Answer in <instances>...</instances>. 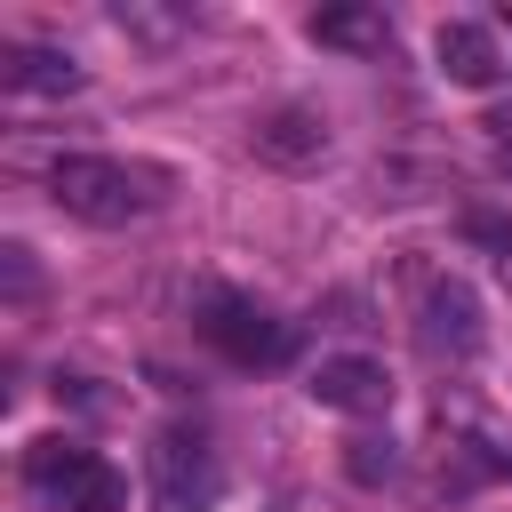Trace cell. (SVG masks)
Here are the masks:
<instances>
[{"label":"cell","mask_w":512,"mask_h":512,"mask_svg":"<svg viewBox=\"0 0 512 512\" xmlns=\"http://www.w3.org/2000/svg\"><path fill=\"white\" fill-rule=\"evenodd\" d=\"M200 336H208L232 368H272V360H288V320H272V312H264L256 296H240V288H208Z\"/></svg>","instance_id":"obj_3"},{"label":"cell","mask_w":512,"mask_h":512,"mask_svg":"<svg viewBox=\"0 0 512 512\" xmlns=\"http://www.w3.org/2000/svg\"><path fill=\"white\" fill-rule=\"evenodd\" d=\"M24 480H32V496L48 504V512H120L128 504V480L96 456V448H80V440H32L24 448Z\"/></svg>","instance_id":"obj_2"},{"label":"cell","mask_w":512,"mask_h":512,"mask_svg":"<svg viewBox=\"0 0 512 512\" xmlns=\"http://www.w3.org/2000/svg\"><path fill=\"white\" fill-rule=\"evenodd\" d=\"M0 264H8V296L24 304V296L40 288V272H32V248H0Z\"/></svg>","instance_id":"obj_12"},{"label":"cell","mask_w":512,"mask_h":512,"mask_svg":"<svg viewBox=\"0 0 512 512\" xmlns=\"http://www.w3.org/2000/svg\"><path fill=\"white\" fill-rule=\"evenodd\" d=\"M304 32H312L320 48H344V56H384V48H392L384 8H312Z\"/></svg>","instance_id":"obj_9"},{"label":"cell","mask_w":512,"mask_h":512,"mask_svg":"<svg viewBox=\"0 0 512 512\" xmlns=\"http://www.w3.org/2000/svg\"><path fill=\"white\" fill-rule=\"evenodd\" d=\"M8 88H24V96H80L88 72L64 48H8Z\"/></svg>","instance_id":"obj_10"},{"label":"cell","mask_w":512,"mask_h":512,"mask_svg":"<svg viewBox=\"0 0 512 512\" xmlns=\"http://www.w3.org/2000/svg\"><path fill=\"white\" fill-rule=\"evenodd\" d=\"M216 488H224L216 448H208L200 432L168 424V432L152 440V512H208V504H216Z\"/></svg>","instance_id":"obj_5"},{"label":"cell","mask_w":512,"mask_h":512,"mask_svg":"<svg viewBox=\"0 0 512 512\" xmlns=\"http://www.w3.org/2000/svg\"><path fill=\"white\" fill-rule=\"evenodd\" d=\"M416 344H424V360H456V368L488 344V320H480L472 280H456V272H432L424 280V296H416Z\"/></svg>","instance_id":"obj_4"},{"label":"cell","mask_w":512,"mask_h":512,"mask_svg":"<svg viewBox=\"0 0 512 512\" xmlns=\"http://www.w3.org/2000/svg\"><path fill=\"white\" fill-rule=\"evenodd\" d=\"M304 392H312L320 408H336V416H384V408H392V376H384V360H368V352H328V360L304 376Z\"/></svg>","instance_id":"obj_6"},{"label":"cell","mask_w":512,"mask_h":512,"mask_svg":"<svg viewBox=\"0 0 512 512\" xmlns=\"http://www.w3.org/2000/svg\"><path fill=\"white\" fill-rule=\"evenodd\" d=\"M432 56H440V72H448L456 88H496V80L512 72L496 24H480V16H448V24L432 32Z\"/></svg>","instance_id":"obj_8"},{"label":"cell","mask_w":512,"mask_h":512,"mask_svg":"<svg viewBox=\"0 0 512 512\" xmlns=\"http://www.w3.org/2000/svg\"><path fill=\"white\" fill-rule=\"evenodd\" d=\"M48 200L80 224H136L144 208L168 200V176L160 168H128L112 152H64L48 168Z\"/></svg>","instance_id":"obj_1"},{"label":"cell","mask_w":512,"mask_h":512,"mask_svg":"<svg viewBox=\"0 0 512 512\" xmlns=\"http://www.w3.org/2000/svg\"><path fill=\"white\" fill-rule=\"evenodd\" d=\"M248 152L264 160V168H312V160H328V120L312 112V104H272V112H256V128H248Z\"/></svg>","instance_id":"obj_7"},{"label":"cell","mask_w":512,"mask_h":512,"mask_svg":"<svg viewBox=\"0 0 512 512\" xmlns=\"http://www.w3.org/2000/svg\"><path fill=\"white\" fill-rule=\"evenodd\" d=\"M352 472L360 480H392V440H352Z\"/></svg>","instance_id":"obj_11"}]
</instances>
